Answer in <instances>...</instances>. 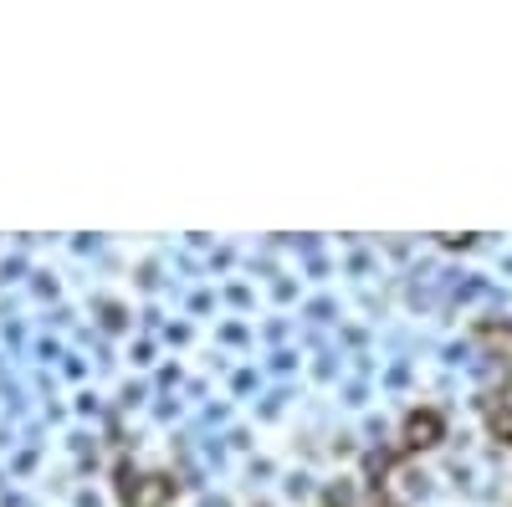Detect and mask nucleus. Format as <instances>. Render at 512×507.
Listing matches in <instances>:
<instances>
[{"mask_svg": "<svg viewBox=\"0 0 512 507\" xmlns=\"http://www.w3.org/2000/svg\"><path fill=\"white\" fill-rule=\"evenodd\" d=\"M441 431H446V426H441L436 410H415V415L405 420V431H400V446H405V451H425V446L441 441Z\"/></svg>", "mask_w": 512, "mask_h": 507, "instance_id": "nucleus-1", "label": "nucleus"}, {"mask_svg": "<svg viewBox=\"0 0 512 507\" xmlns=\"http://www.w3.org/2000/svg\"><path fill=\"white\" fill-rule=\"evenodd\" d=\"M169 497V482L164 477H144L139 487H134V497H128V502H134V507H159Z\"/></svg>", "mask_w": 512, "mask_h": 507, "instance_id": "nucleus-2", "label": "nucleus"}, {"mask_svg": "<svg viewBox=\"0 0 512 507\" xmlns=\"http://www.w3.org/2000/svg\"><path fill=\"white\" fill-rule=\"evenodd\" d=\"M492 436L497 441H512V410H492Z\"/></svg>", "mask_w": 512, "mask_h": 507, "instance_id": "nucleus-3", "label": "nucleus"}]
</instances>
